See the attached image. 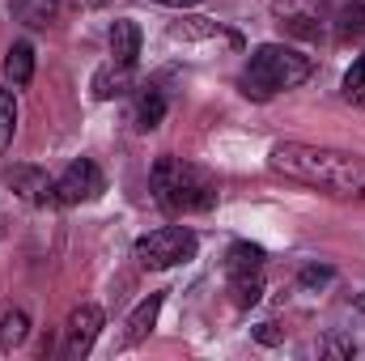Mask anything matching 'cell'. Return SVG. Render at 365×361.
Wrapping results in <instances>:
<instances>
[{
	"mask_svg": "<svg viewBox=\"0 0 365 361\" xmlns=\"http://www.w3.org/2000/svg\"><path fill=\"white\" fill-rule=\"evenodd\" d=\"M268 166L284 179L323 187L331 195H365V158L344 149H323L306 141H280L268 153Z\"/></svg>",
	"mask_w": 365,
	"mask_h": 361,
	"instance_id": "6da1fadb",
	"label": "cell"
},
{
	"mask_svg": "<svg viewBox=\"0 0 365 361\" xmlns=\"http://www.w3.org/2000/svg\"><path fill=\"white\" fill-rule=\"evenodd\" d=\"M306 77H310V60L302 51H293L284 43H264L251 51V64L242 73V93L268 102L284 90H297Z\"/></svg>",
	"mask_w": 365,
	"mask_h": 361,
	"instance_id": "7a4b0ae2",
	"label": "cell"
},
{
	"mask_svg": "<svg viewBox=\"0 0 365 361\" xmlns=\"http://www.w3.org/2000/svg\"><path fill=\"white\" fill-rule=\"evenodd\" d=\"M153 191L170 213H208L217 204V179L182 158L153 162Z\"/></svg>",
	"mask_w": 365,
	"mask_h": 361,
	"instance_id": "3957f363",
	"label": "cell"
},
{
	"mask_svg": "<svg viewBox=\"0 0 365 361\" xmlns=\"http://www.w3.org/2000/svg\"><path fill=\"white\" fill-rule=\"evenodd\" d=\"M200 251V238L182 225H162L145 238H136V260L140 268H153V272H166V268H179L187 260H195Z\"/></svg>",
	"mask_w": 365,
	"mask_h": 361,
	"instance_id": "277c9868",
	"label": "cell"
},
{
	"mask_svg": "<svg viewBox=\"0 0 365 361\" xmlns=\"http://www.w3.org/2000/svg\"><path fill=\"white\" fill-rule=\"evenodd\" d=\"M106 191V175L98 171L93 158H77L60 179H56V204H90Z\"/></svg>",
	"mask_w": 365,
	"mask_h": 361,
	"instance_id": "5b68a950",
	"label": "cell"
},
{
	"mask_svg": "<svg viewBox=\"0 0 365 361\" xmlns=\"http://www.w3.org/2000/svg\"><path fill=\"white\" fill-rule=\"evenodd\" d=\"M102 327H106V315H102V306L81 302V306L68 315V323H64V357H68V361L90 357V349H93V340L102 336Z\"/></svg>",
	"mask_w": 365,
	"mask_h": 361,
	"instance_id": "8992f818",
	"label": "cell"
},
{
	"mask_svg": "<svg viewBox=\"0 0 365 361\" xmlns=\"http://www.w3.org/2000/svg\"><path fill=\"white\" fill-rule=\"evenodd\" d=\"M9 187L26 200V204H56V179H47L38 166H13Z\"/></svg>",
	"mask_w": 365,
	"mask_h": 361,
	"instance_id": "52a82bcc",
	"label": "cell"
},
{
	"mask_svg": "<svg viewBox=\"0 0 365 361\" xmlns=\"http://www.w3.org/2000/svg\"><path fill=\"white\" fill-rule=\"evenodd\" d=\"M162 293H149L132 315H128V323H123V336H119V349H132V345H140L149 332H153V323H158V310H162Z\"/></svg>",
	"mask_w": 365,
	"mask_h": 361,
	"instance_id": "ba28073f",
	"label": "cell"
},
{
	"mask_svg": "<svg viewBox=\"0 0 365 361\" xmlns=\"http://www.w3.org/2000/svg\"><path fill=\"white\" fill-rule=\"evenodd\" d=\"M132 64H119V60H110V64H102L98 73H93V98L98 102H110V98H123V93L132 90Z\"/></svg>",
	"mask_w": 365,
	"mask_h": 361,
	"instance_id": "9c48e42d",
	"label": "cell"
},
{
	"mask_svg": "<svg viewBox=\"0 0 365 361\" xmlns=\"http://www.w3.org/2000/svg\"><path fill=\"white\" fill-rule=\"evenodd\" d=\"M136 56H140V26L136 21H115L110 26V60H119V64H132L136 68Z\"/></svg>",
	"mask_w": 365,
	"mask_h": 361,
	"instance_id": "30bf717a",
	"label": "cell"
},
{
	"mask_svg": "<svg viewBox=\"0 0 365 361\" xmlns=\"http://www.w3.org/2000/svg\"><path fill=\"white\" fill-rule=\"evenodd\" d=\"M4 77H9V86H30V77H34V47L26 39L4 51Z\"/></svg>",
	"mask_w": 365,
	"mask_h": 361,
	"instance_id": "8fae6325",
	"label": "cell"
},
{
	"mask_svg": "<svg viewBox=\"0 0 365 361\" xmlns=\"http://www.w3.org/2000/svg\"><path fill=\"white\" fill-rule=\"evenodd\" d=\"M230 293H234V306H255L264 298V268L255 272H230Z\"/></svg>",
	"mask_w": 365,
	"mask_h": 361,
	"instance_id": "7c38bea8",
	"label": "cell"
},
{
	"mask_svg": "<svg viewBox=\"0 0 365 361\" xmlns=\"http://www.w3.org/2000/svg\"><path fill=\"white\" fill-rule=\"evenodd\" d=\"M26 336H30V319H26V310H4V315H0V353L21 349Z\"/></svg>",
	"mask_w": 365,
	"mask_h": 361,
	"instance_id": "4fadbf2b",
	"label": "cell"
},
{
	"mask_svg": "<svg viewBox=\"0 0 365 361\" xmlns=\"http://www.w3.org/2000/svg\"><path fill=\"white\" fill-rule=\"evenodd\" d=\"M162 119H166V98H162V90L149 86V90L136 98V128L140 132H153Z\"/></svg>",
	"mask_w": 365,
	"mask_h": 361,
	"instance_id": "5bb4252c",
	"label": "cell"
},
{
	"mask_svg": "<svg viewBox=\"0 0 365 361\" xmlns=\"http://www.w3.org/2000/svg\"><path fill=\"white\" fill-rule=\"evenodd\" d=\"M56 4H60V0H9L13 17H17L21 26H34V30L56 17Z\"/></svg>",
	"mask_w": 365,
	"mask_h": 361,
	"instance_id": "9a60e30c",
	"label": "cell"
},
{
	"mask_svg": "<svg viewBox=\"0 0 365 361\" xmlns=\"http://www.w3.org/2000/svg\"><path fill=\"white\" fill-rule=\"evenodd\" d=\"M255 268H264V247L234 243L230 255H225V272H255Z\"/></svg>",
	"mask_w": 365,
	"mask_h": 361,
	"instance_id": "2e32d148",
	"label": "cell"
},
{
	"mask_svg": "<svg viewBox=\"0 0 365 361\" xmlns=\"http://www.w3.org/2000/svg\"><path fill=\"white\" fill-rule=\"evenodd\" d=\"M13 136H17V98L13 90H0V153L13 145Z\"/></svg>",
	"mask_w": 365,
	"mask_h": 361,
	"instance_id": "e0dca14e",
	"label": "cell"
},
{
	"mask_svg": "<svg viewBox=\"0 0 365 361\" xmlns=\"http://www.w3.org/2000/svg\"><path fill=\"white\" fill-rule=\"evenodd\" d=\"M344 98L357 102V106H365V56H357L353 68L344 73Z\"/></svg>",
	"mask_w": 365,
	"mask_h": 361,
	"instance_id": "ac0fdd59",
	"label": "cell"
},
{
	"mask_svg": "<svg viewBox=\"0 0 365 361\" xmlns=\"http://www.w3.org/2000/svg\"><path fill=\"white\" fill-rule=\"evenodd\" d=\"M323 280H331V272L327 268H306L302 272V285H323Z\"/></svg>",
	"mask_w": 365,
	"mask_h": 361,
	"instance_id": "d6986e66",
	"label": "cell"
},
{
	"mask_svg": "<svg viewBox=\"0 0 365 361\" xmlns=\"http://www.w3.org/2000/svg\"><path fill=\"white\" fill-rule=\"evenodd\" d=\"M255 336H259V340H264V345H276V340H280V332H272V323H264V327H259V332H255Z\"/></svg>",
	"mask_w": 365,
	"mask_h": 361,
	"instance_id": "ffe728a7",
	"label": "cell"
},
{
	"mask_svg": "<svg viewBox=\"0 0 365 361\" xmlns=\"http://www.w3.org/2000/svg\"><path fill=\"white\" fill-rule=\"evenodd\" d=\"M323 353H353V345H344V340H327Z\"/></svg>",
	"mask_w": 365,
	"mask_h": 361,
	"instance_id": "44dd1931",
	"label": "cell"
},
{
	"mask_svg": "<svg viewBox=\"0 0 365 361\" xmlns=\"http://www.w3.org/2000/svg\"><path fill=\"white\" fill-rule=\"evenodd\" d=\"M158 4H170V9H191V4H204V0H158Z\"/></svg>",
	"mask_w": 365,
	"mask_h": 361,
	"instance_id": "7402d4cb",
	"label": "cell"
},
{
	"mask_svg": "<svg viewBox=\"0 0 365 361\" xmlns=\"http://www.w3.org/2000/svg\"><path fill=\"white\" fill-rule=\"evenodd\" d=\"M73 4H86V9H93V4H106V0H73Z\"/></svg>",
	"mask_w": 365,
	"mask_h": 361,
	"instance_id": "603a6c76",
	"label": "cell"
},
{
	"mask_svg": "<svg viewBox=\"0 0 365 361\" xmlns=\"http://www.w3.org/2000/svg\"><path fill=\"white\" fill-rule=\"evenodd\" d=\"M357 310H365V293H357Z\"/></svg>",
	"mask_w": 365,
	"mask_h": 361,
	"instance_id": "cb8c5ba5",
	"label": "cell"
}]
</instances>
